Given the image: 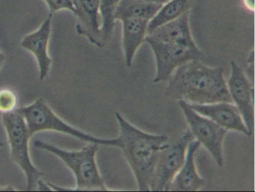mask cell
Returning <instances> with one entry per match:
<instances>
[{"instance_id": "cell-1", "label": "cell", "mask_w": 255, "mask_h": 192, "mask_svg": "<svg viewBox=\"0 0 255 192\" xmlns=\"http://www.w3.org/2000/svg\"><path fill=\"white\" fill-rule=\"evenodd\" d=\"M170 80L165 95L192 105L232 102L222 67L210 68L201 60H192L179 67Z\"/></svg>"}, {"instance_id": "cell-19", "label": "cell", "mask_w": 255, "mask_h": 192, "mask_svg": "<svg viewBox=\"0 0 255 192\" xmlns=\"http://www.w3.org/2000/svg\"><path fill=\"white\" fill-rule=\"evenodd\" d=\"M17 96L14 91L8 89L0 90V113L8 114L15 111Z\"/></svg>"}, {"instance_id": "cell-4", "label": "cell", "mask_w": 255, "mask_h": 192, "mask_svg": "<svg viewBox=\"0 0 255 192\" xmlns=\"http://www.w3.org/2000/svg\"><path fill=\"white\" fill-rule=\"evenodd\" d=\"M16 111L24 117L31 136L42 131H53L66 134L84 142L92 143L99 146L119 148L120 146L119 137L112 139L98 138L68 124L60 118L41 98L36 99L30 105L17 108Z\"/></svg>"}, {"instance_id": "cell-13", "label": "cell", "mask_w": 255, "mask_h": 192, "mask_svg": "<svg viewBox=\"0 0 255 192\" xmlns=\"http://www.w3.org/2000/svg\"><path fill=\"white\" fill-rule=\"evenodd\" d=\"M200 147L197 140L189 143L184 162L171 182L168 192H198L204 187L205 181L198 174L195 164V155Z\"/></svg>"}, {"instance_id": "cell-3", "label": "cell", "mask_w": 255, "mask_h": 192, "mask_svg": "<svg viewBox=\"0 0 255 192\" xmlns=\"http://www.w3.org/2000/svg\"><path fill=\"white\" fill-rule=\"evenodd\" d=\"M34 146L50 152L57 156L72 171L75 177L76 188L71 191H110L106 186L96 162V155L100 146L89 143L79 150H66L53 144L36 140Z\"/></svg>"}, {"instance_id": "cell-18", "label": "cell", "mask_w": 255, "mask_h": 192, "mask_svg": "<svg viewBox=\"0 0 255 192\" xmlns=\"http://www.w3.org/2000/svg\"><path fill=\"white\" fill-rule=\"evenodd\" d=\"M101 20V41L102 47L110 44L114 32L115 13L120 0H99Z\"/></svg>"}, {"instance_id": "cell-5", "label": "cell", "mask_w": 255, "mask_h": 192, "mask_svg": "<svg viewBox=\"0 0 255 192\" xmlns=\"http://www.w3.org/2000/svg\"><path fill=\"white\" fill-rule=\"evenodd\" d=\"M2 123L6 132L10 147L11 160L24 173L28 192L37 188L38 180L44 175L32 163L29 153V141L31 138L26 120L18 111L2 114Z\"/></svg>"}, {"instance_id": "cell-22", "label": "cell", "mask_w": 255, "mask_h": 192, "mask_svg": "<svg viewBox=\"0 0 255 192\" xmlns=\"http://www.w3.org/2000/svg\"><path fill=\"white\" fill-rule=\"evenodd\" d=\"M243 3L249 11H255V0H243Z\"/></svg>"}, {"instance_id": "cell-25", "label": "cell", "mask_w": 255, "mask_h": 192, "mask_svg": "<svg viewBox=\"0 0 255 192\" xmlns=\"http://www.w3.org/2000/svg\"><path fill=\"white\" fill-rule=\"evenodd\" d=\"M1 191H5V192H13L16 191L11 186H5V187L0 188V192Z\"/></svg>"}, {"instance_id": "cell-14", "label": "cell", "mask_w": 255, "mask_h": 192, "mask_svg": "<svg viewBox=\"0 0 255 192\" xmlns=\"http://www.w3.org/2000/svg\"><path fill=\"white\" fill-rule=\"evenodd\" d=\"M120 21L122 23V44L125 62L128 68H131L135 53L147 36L149 21L136 17H126Z\"/></svg>"}, {"instance_id": "cell-20", "label": "cell", "mask_w": 255, "mask_h": 192, "mask_svg": "<svg viewBox=\"0 0 255 192\" xmlns=\"http://www.w3.org/2000/svg\"><path fill=\"white\" fill-rule=\"evenodd\" d=\"M44 1L47 4L51 14L62 10H68L73 14L75 13L73 0H44Z\"/></svg>"}, {"instance_id": "cell-6", "label": "cell", "mask_w": 255, "mask_h": 192, "mask_svg": "<svg viewBox=\"0 0 255 192\" xmlns=\"http://www.w3.org/2000/svg\"><path fill=\"white\" fill-rule=\"evenodd\" d=\"M144 41L151 48L156 61L154 83L168 80L179 67L186 62L204 59V53L198 46L189 47L177 43L161 42L147 36Z\"/></svg>"}, {"instance_id": "cell-2", "label": "cell", "mask_w": 255, "mask_h": 192, "mask_svg": "<svg viewBox=\"0 0 255 192\" xmlns=\"http://www.w3.org/2000/svg\"><path fill=\"white\" fill-rule=\"evenodd\" d=\"M119 125V148L132 169L140 192H150L155 165L160 152L168 145L165 134L148 133L135 127L119 112H116Z\"/></svg>"}, {"instance_id": "cell-17", "label": "cell", "mask_w": 255, "mask_h": 192, "mask_svg": "<svg viewBox=\"0 0 255 192\" xmlns=\"http://www.w3.org/2000/svg\"><path fill=\"white\" fill-rule=\"evenodd\" d=\"M193 0H168L162 5L156 15L150 20L147 26V34L168 22L172 21L189 12Z\"/></svg>"}, {"instance_id": "cell-11", "label": "cell", "mask_w": 255, "mask_h": 192, "mask_svg": "<svg viewBox=\"0 0 255 192\" xmlns=\"http://www.w3.org/2000/svg\"><path fill=\"white\" fill-rule=\"evenodd\" d=\"M189 105L192 109L201 115L208 117L226 130L235 131L246 136H252L238 108L233 102H218L204 105Z\"/></svg>"}, {"instance_id": "cell-8", "label": "cell", "mask_w": 255, "mask_h": 192, "mask_svg": "<svg viewBox=\"0 0 255 192\" xmlns=\"http://www.w3.org/2000/svg\"><path fill=\"white\" fill-rule=\"evenodd\" d=\"M194 139L188 129L177 141L159 153L155 165L150 192H168V188L184 162L189 143Z\"/></svg>"}, {"instance_id": "cell-21", "label": "cell", "mask_w": 255, "mask_h": 192, "mask_svg": "<svg viewBox=\"0 0 255 192\" xmlns=\"http://www.w3.org/2000/svg\"><path fill=\"white\" fill-rule=\"evenodd\" d=\"M37 189L40 192H49V191H53L52 190L51 188L49 186L48 183L46 184L44 181L40 179L38 181V183H37Z\"/></svg>"}, {"instance_id": "cell-7", "label": "cell", "mask_w": 255, "mask_h": 192, "mask_svg": "<svg viewBox=\"0 0 255 192\" xmlns=\"http://www.w3.org/2000/svg\"><path fill=\"white\" fill-rule=\"evenodd\" d=\"M178 105L183 111L194 139L204 146L216 163L222 168L224 165L223 144L228 131L192 109L185 101L179 100Z\"/></svg>"}, {"instance_id": "cell-15", "label": "cell", "mask_w": 255, "mask_h": 192, "mask_svg": "<svg viewBox=\"0 0 255 192\" xmlns=\"http://www.w3.org/2000/svg\"><path fill=\"white\" fill-rule=\"evenodd\" d=\"M147 37L165 43H177L189 47H196L189 26V11L181 17L162 25L147 34Z\"/></svg>"}, {"instance_id": "cell-24", "label": "cell", "mask_w": 255, "mask_h": 192, "mask_svg": "<svg viewBox=\"0 0 255 192\" xmlns=\"http://www.w3.org/2000/svg\"><path fill=\"white\" fill-rule=\"evenodd\" d=\"M5 59H6V57H5V55H4L2 52L0 51V70L2 68Z\"/></svg>"}, {"instance_id": "cell-12", "label": "cell", "mask_w": 255, "mask_h": 192, "mask_svg": "<svg viewBox=\"0 0 255 192\" xmlns=\"http://www.w3.org/2000/svg\"><path fill=\"white\" fill-rule=\"evenodd\" d=\"M52 16L53 14H49L36 31L26 35L20 42L21 47L35 56L39 68L41 81L48 77L51 68L52 59L49 55L48 47L52 31Z\"/></svg>"}, {"instance_id": "cell-16", "label": "cell", "mask_w": 255, "mask_h": 192, "mask_svg": "<svg viewBox=\"0 0 255 192\" xmlns=\"http://www.w3.org/2000/svg\"><path fill=\"white\" fill-rule=\"evenodd\" d=\"M162 5L141 0H120L115 13V18L116 20H121L126 17H136L150 22Z\"/></svg>"}, {"instance_id": "cell-9", "label": "cell", "mask_w": 255, "mask_h": 192, "mask_svg": "<svg viewBox=\"0 0 255 192\" xmlns=\"http://www.w3.org/2000/svg\"><path fill=\"white\" fill-rule=\"evenodd\" d=\"M231 72L227 83L231 101L238 108L246 127L252 135L255 125L254 89L250 80L240 65L231 61Z\"/></svg>"}, {"instance_id": "cell-10", "label": "cell", "mask_w": 255, "mask_h": 192, "mask_svg": "<svg viewBox=\"0 0 255 192\" xmlns=\"http://www.w3.org/2000/svg\"><path fill=\"white\" fill-rule=\"evenodd\" d=\"M77 19L76 31L86 37L92 44L103 48L101 41V20L99 0H73Z\"/></svg>"}, {"instance_id": "cell-23", "label": "cell", "mask_w": 255, "mask_h": 192, "mask_svg": "<svg viewBox=\"0 0 255 192\" xmlns=\"http://www.w3.org/2000/svg\"><path fill=\"white\" fill-rule=\"evenodd\" d=\"M141 1H144V2H153V3L161 4L163 5L165 2H168V0H141Z\"/></svg>"}, {"instance_id": "cell-26", "label": "cell", "mask_w": 255, "mask_h": 192, "mask_svg": "<svg viewBox=\"0 0 255 192\" xmlns=\"http://www.w3.org/2000/svg\"><path fill=\"white\" fill-rule=\"evenodd\" d=\"M4 145L3 143L2 142V141H0V147H2V146Z\"/></svg>"}]
</instances>
